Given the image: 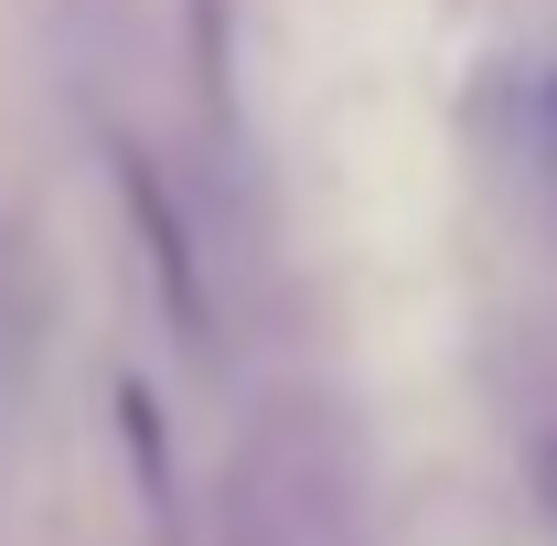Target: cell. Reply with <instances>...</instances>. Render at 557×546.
Segmentation results:
<instances>
[{
  "instance_id": "1",
  "label": "cell",
  "mask_w": 557,
  "mask_h": 546,
  "mask_svg": "<svg viewBox=\"0 0 557 546\" xmlns=\"http://www.w3.org/2000/svg\"><path fill=\"white\" fill-rule=\"evenodd\" d=\"M129 204H139V236H150V269H161V300H172L183 343L214 333V300H205V278L183 269V225H172V204H161V183H150V172H129Z\"/></svg>"
}]
</instances>
